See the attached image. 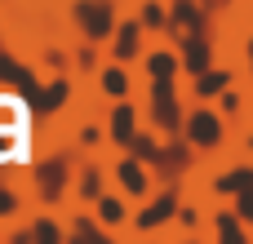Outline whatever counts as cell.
I'll return each mask as SVG.
<instances>
[{"label":"cell","instance_id":"6da1fadb","mask_svg":"<svg viewBox=\"0 0 253 244\" xmlns=\"http://www.w3.org/2000/svg\"><path fill=\"white\" fill-rule=\"evenodd\" d=\"M76 18H80V27H84L89 36H107V31H111V4L84 0V4L76 9Z\"/></svg>","mask_w":253,"mask_h":244},{"label":"cell","instance_id":"7a4b0ae2","mask_svg":"<svg viewBox=\"0 0 253 244\" xmlns=\"http://www.w3.org/2000/svg\"><path fill=\"white\" fill-rule=\"evenodd\" d=\"M151 107H156V120H160L165 129L178 124V102H173V84H169V76H156V98H151Z\"/></svg>","mask_w":253,"mask_h":244},{"label":"cell","instance_id":"3957f363","mask_svg":"<svg viewBox=\"0 0 253 244\" xmlns=\"http://www.w3.org/2000/svg\"><path fill=\"white\" fill-rule=\"evenodd\" d=\"M0 80L18 84V89H22L27 98H40V84H36V80H31V76H27V71H22L18 62H13V58H0Z\"/></svg>","mask_w":253,"mask_h":244},{"label":"cell","instance_id":"277c9868","mask_svg":"<svg viewBox=\"0 0 253 244\" xmlns=\"http://www.w3.org/2000/svg\"><path fill=\"white\" fill-rule=\"evenodd\" d=\"M191 138H196L200 147H213V142H218V120H213V116H191Z\"/></svg>","mask_w":253,"mask_h":244},{"label":"cell","instance_id":"5b68a950","mask_svg":"<svg viewBox=\"0 0 253 244\" xmlns=\"http://www.w3.org/2000/svg\"><path fill=\"white\" fill-rule=\"evenodd\" d=\"M169 213H173V196H160V200H156V204L138 218V227H156V222H165Z\"/></svg>","mask_w":253,"mask_h":244},{"label":"cell","instance_id":"8992f818","mask_svg":"<svg viewBox=\"0 0 253 244\" xmlns=\"http://www.w3.org/2000/svg\"><path fill=\"white\" fill-rule=\"evenodd\" d=\"M111 133H116L120 142H129V138H133V111H129V107H120V111L111 116Z\"/></svg>","mask_w":253,"mask_h":244},{"label":"cell","instance_id":"52a82bcc","mask_svg":"<svg viewBox=\"0 0 253 244\" xmlns=\"http://www.w3.org/2000/svg\"><path fill=\"white\" fill-rule=\"evenodd\" d=\"M205 62H209V44L205 40H187V67L191 71H205Z\"/></svg>","mask_w":253,"mask_h":244},{"label":"cell","instance_id":"ba28073f","mask_svg":"<svg viewBox=\"0 0 253 244\" xmlns=\"http://www.w3.org/2000/svg\"><path fill=\"white\" fill-rule=\"evenodd\" d=\"M120 182H125L129 191H138V196L147 191V178H142V169H138L133 160H129V164H120Z\"/></svg>","mask_w":253,"mask_h":244},{"label":"cell","instance_id":"9c48e42d","mask_svg":"<svg viewBox=\"0 0 253 244\" xmlns=\"http://www.w3.org/2000/svg\"><path fill=\"white\" fill-rule=\"evenodd\" d=\"M40 182H44V196H58L62 191V164H44L40 169Z\"/></svg>","mask_w":253,"mask_h":244},{"label":"cell","instance_id":"30bf717a","mask_svg":"<svg viewBox=\"0 0 253 244\" xmlns=\"http://www.w3.org/2000/svg\"><path fill=\"white\" fill-rule=\"evenodd\" d=\"M116 53H120V58H133V53H138V27H125V31H120Z\"/></svg>","mask_w":253,"mask_h":244},{"label":"cell","instance_id":"8fae6325","mask_svg":"<svg viewBox=\"0 0 253 244\" xmlns=\"http://www.w3.org/2000/svg\"><path fill=\"white\" fill-rule=\"evenodd\" d=\"M62 98H67V84H49V89H44V93L36 98V107H40V111H53V107H58Z\"/></svg>","mask_w":253,"mask_h":244},{"label":"cell","instance_id":"7c38bea8","mask_svg":"<svg viewBox=\"0 0 253 244\" xmlns=\"http://www.w3.org/2000/svg\"><path fill=\"white\" fill-rule=\"evenodd\" d=\"M253 173L249 169H236V173H227V178H218V191H240V187H249Z\"/></svg>","mask_w":253,"mask_h":244},{"label":"cell","instance_id":"4fadbf2b","mask_svg":"<svg viewBox=\"0 0 253 244\" xmlns=\"http://www.w3.org/2000/svg\"><path fill=\"white\" fill-rule=\"evenodd\" d=\"M102 89H107V93H125V89H129V80H125L120 71H107V76H102Z\"/></svg>","mask_w":253,"mask_h":244},{"label":"cell","instance_id":"5bb4252c","mask_svg":"<svg viewBox=\"0 0 253 244\" xmlns=\"http://www.w3.org/2000/svg\"><path fill=\"white\" fill-rule=\"evenodd\" d=\"M222 84H227V76H222V71H213V76H200V84H196V89H200V93H218Z\"/></svg>","mask_w":253,"mask_h":244},{"label":"cell","instance_id":"9a60e30c","mask_svg":"<svg viewBox=\"0 0 253 244\" xmlns=\"http://www.w3.org/2000/svg\"><path fill=\"white\" fill-rule=\"evenodd\" d=\"M147 67H151V76H169V71H173V58H169V53H156Z\"/></svg>","mask_w":253,"mask_h":244},{"label":"cell","instance_id":"2e32d148","mask_svg":"<svg viewBox=\"0 0 253 244\" xmlns=\"http://www.w3.org/2000/svg\"><path fill=\"white\" fill-rule=\"evenodd\" d=\"M240 213L253 218V182H249V187H240Z\"/></svg>","mask_w":253,"mask_h":244},{"label":"cell","instance_id":"e0dca14e","mask_svg":"<svg viewBox=\"0 0 253 244\" xmlns=\"http://www.w3.org/2000/svg\"><path fill=\"white\" fill-rule=\"evenodd\" d=\"M178 22H182V27H196V22H200V9L182 4V9H178Z\"/></svg>","mask_w":253,"mask_h":244},{"label":"cell","instance_id":"ac0fdd59","mask_svg":"<svg viewBox=\"0 0 253 244\" xmlns=\"http://www.w3.org/2000/svg\"><path fill=\"white\" fill-rule=\"evenodd\" d=\"M133 151H138L142 160H151V156H156V142H151V138H133Z\"/></svg>","mask_w":253,"mask_h":244},{"label":"cell","instance_id":"d6986e66","mask_svg":"<svg viewBox=\"0 0 253 244\" xmlns=\"http://www.w3.org/2000/svg\"><path fill=\"white\" fill-rule=\"evenodd\" d=\"M218 227H222V240H240V227H236V218H222V222H218Z\"/></svg>","mask_w":253,"mask_h":244},{"label":"cell","instance_id":"ffe728a7","mask_svg":"<svg viewBox=\"0 0 253 244\" xmlns=\"http://www.w3.org/2000/svg\"><path fill=\"white\" fill-rule=\"evenodd\" d=\"M102 218L116 222V218H120V204H116V200H102Z\"/></svg>","mask_w":253,"mask_h":244},{"label":"cell","instance_id":"44dd1931","mask_svg":"<svg viewBox=\"0 0 253 244\" xmlns=\"http://www.w3.org/2000/svg\"><path fill=\"white\" fill-rule=\"evenodd\" d=\"M9 209H13V196H4V191H0V213H9Z\"/></svg>","mask_w":253,"mask_h":244}]
</instances>
